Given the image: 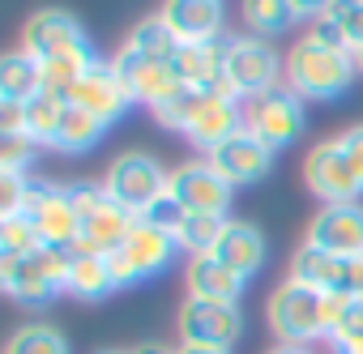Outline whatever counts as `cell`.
I'll list each match as a JSON object with an SVG mask.
<instances>
[{
    "mask_svg": "<svg viewBox=\"0 0 363 354\" xmlns=\"http://www.w3.org/2000/svg\"><path fill=\"white\" fill-rule=\"evenodd\" d=\"M354 73H359L354 52H333V47H320L312 39H299L286 52V86L299 98H312V103L337 98L354 81Z\"/></svg>",
    "mask_w": 363,
    "mask_h": 354,
    "instance_id": "1",
    "label": "cell"
},
{
    "mask_svg": "<svg viewBox=\"0 0 363 354\" xmlns=\"http://www.w3.org/2000/svg\"><path fill=\"white\" fill-rule=\"evenodd\" d=\"M69 265L73 252L60 248H39L30 256H0V286L22 307H43L69 286Z\"/></svg>",
    "mask_w": 363,
    "mask_h": 354,
    "instance_id": "2",
    "label": "cell"
},
{
    "mask_svg": "<svg viewBox=\"0 0 363 354\" xmlns=\"http://www.w3.org/2000/svg\"><path fill=\"white\" fill-rule=\"evenodd\" d=\"M69 197H73V210L82 218V239H77L73 252H82V256H116L137 218L128 210H120L103 193V184H69Z\"/></svg>",
    "mask_w": 363,
    "mask_h": 354,
    "instance_id": "3",
    "label": "cell"
},
{
    "mask_svg": "<svg viewBox=\"0 0 363 354\" xmlns=\"http://www.w3.org/2000/svg\"><path fill=\"white\" fill-rule=\"evenodd\" d=\"M269 333L282 341V346H312V341H320V337H329L325 333V295L320 290H312V286H303V282H295V278H286L274 295H269Z\"/></svg>",
    "mask_w": 363,
    "mask_h": 354,
    "instance_id": "4",
    "label": "cell"
},
{
    "mask_svg": "<svg viewBox=\"0 0 363 354\" xmlns=\"http://www.w3.org/2000/svg\"><path fill=\"white\" fill-rule=\"evenodd\" d=\"M167 180H171V171H162V162L154 158V154H141V149H128V154H120V158H111V166H107V175H103V193L120 205V210H128L133 218H141L162 193H167Z\"/></svg>",
    "mask_w": 363,
    "mask_h": 354,
    "instance_id": "5",
    "label": "cell"
},
{
    "mask_svg": "<svg viewBox=\"0 0 363 354\" xmlns=\"http://www.w3.org/2000/svg\"><path fill=\"white\" fill-rule=\"evenodd\" d=\"M223 77L227 86L240 94V98H252V94H265L274 86L286 81V60L257 35H235L227 39V60H223Z\"/></svg>",
    "mask_w": 363,
    "mask_h": 354,
    "instance_id": "6",
    "label": "cell"
},
{
    "mask_svg": "<svg viewBox=\"0 0 363 354\" xmlns=\"http://www.w3.org/2000/svg\"><path fill=\"white\" fill-rule=\"evenodd\" d=\"M244 128L261 145L282 149V145L299 141V132H303V98L286 81L265 94H252V98H244Z\"/></svg>",
    "mask_w": 363,
    "mask_h": 354,
    "instance_id": "7",
    "label": "cell"
},
{
    "mask_svg": "<svg viewBox=\"0 0 363 354\" xmlns=\"http://www.w3.org/2000/svg\"><path fill=\"white\" fill-rule=\"evenodd\" d=\"M175 252H179V244H175L171 231H162V227L137 218L133 231H128V239H124V248L111 256V269H116L120 286H137V282H145V278H158V273L175 261Z\"/></svg>",
    "mask_w": 363,
    "mask_h": 354,
    "instance_id": "8",
    "label": "cell"
},
{
    "mask_svg": "<svg viewBox=\"0 0 363 354\" xmlns=\"http://www.w3.org/2000/svg\"><path fill=\"white\" fill-rule=\"evenodd\" d=\"M48 248H60V252H73L77 239H82V218L73 210V197L65 184H48V180H30V193H26V210H22Z\"/></svg>",
    "mask_w": 363,
    "mask_h": 354,
    "instance_id": "9",
    "label": "cell"
},
{
    "mask_svg": "<svg viewBox=\"0 0 363 354\" xmlns=\"http://www.w3.org/2000/svg\"><path fill=\"white\" fill-rule=\"evenodd\" d=\"M240 337H244L240 303L193 299V295L179 303V346H214V350H231Z\"/></svg>",
    "mask_w": 363,
    "mask_h": 354,
    "instance_id": "10",
    "label": "cell"
},
{
    "mask_svg": "<svg viewBox=\"0 0 363 354\" xmlns=\"http://www.w3.org/2000/svg\"><path fill=\"white\" fill-rule=\"evenodd\" d=\"M303 184L325 205H359V193H363V184H359V175H354V166H350V158H346V149H342L337 137L308 149Z\"/></svg>",
    "mask_w": 363,
    "mask_h": 354,
    "instance_id": "11",
    "label": "cell"
},
{
    "mask_svg": "<svg viewBox=\"0 0 363 354\" xmlns=\"http://www.w3.org/2000/svg\"><path fill=\"white\" fill-rule=\"evenodd\" d=\"M111 69H116V77L124 81V90L133 94V103H145L150 111H158L162 103H171V98H179L189 86L175 77V69L171 64H158V60H150V56H141L137 47H120L116 56H111Z\"/></svg>",
    "mask_w": 363,
    "mask_h": 354,
    "instance_id": "12",
    "label": "cell"
},
{
    "mask_svg": "<svg viewBox=\"0 0 363 354\" xmlns=\"http://www.w3.org/2000/svg\"><path fill=\"white\" fill-rule=\"evenodd\" d=\"M167 193L184 205L189 214H210V218H227L231 210V184L210 166V158H193L184 166L171 171Z\"/></svg>",
    "mask_w": 363,
    "mask_h": 354,
    "instance_id": "13",
    "label": "cell"
},
{
    "mask_svg": "<svg viewBox=\"0 0 363 354\" xmlns=\"http://www.w3.org/2000/svg\"><path fill=\"white\" fill-rule=\"evenodd\" d=\"M22 47L35 60H60V56H94L90 39L82 30V22L69 9H39L26 30H22Z\"/></svg>",
    "mask_w": 363,
    "mask_h": 354,
    "instance_id": "14",
    "label": "cell"
},
{
    "mask_svg": "<svg viewBox=\"0 0 363 354\" xmlns=\"http://www.w3.org/2000/svg\"><path fill=\"white\" fill-rule=\"evenodd\" d=\"M240 128H244V98H240V94L227 86V77H223L218 90H206V94H201V103H197V111H193L184 137L210 154V149H218L223 141H231Z\"/></svg>",
    "mask_w": 363,
    "mask_h": 354,
    "instance_id": "15",
    "label": "cell"
},
{
    "mask_svg": "<svg viewBox=\"0 0 363 354\" xmlns=\"http://www.w3.org/2000/svg\"><path fill=\"white\" fill-rule=\"evenodd\" d=\"M342 261H359L363 256V205H325L312 222H308V239Z\"/></svg>",
    "mask_w": 363,
    "mask_h": 354,
    "instance_id": "16",
    "label": "cell"
},
{
    "mask_svg": "<svg viewBox=\"0 0 363 354\" xmlns=\"http://www.w3.org/2000/svg\"><path fill=\"white\" fill-rule=\"evenodd\" d=\"M206 158H210V166L223 175L231 188H240V184H257V180H265V171H269V162H274V149L261 145L248 128H240L231 141H223V145L210 149Z\"/></svg>",
    "mask_w": 363,
    "mask_h": 354,
    "instance_id": "17",
    "label": "cell"
},
{
    "mask_svg": "<svg viewBox=\"0 0 363 354\" xmlns=\"http://www.w3.org/2000/svg\"><path fill=\"white\" fill-rule=\"evenodd\" d=\"M69 103H73V107H86V111H90V115H99L103 124H116V120L133 107V94H128V90H124V81L116 77L111 60H107V64H103V60H94V64L86 69V77L73 86Z\"/></svg>",
    "mask_w": 363,
    "mask_h": 354,
    "instance_id": "18",
    "label": "cell"
},
{
    "mask_svg": "<svg viewBox=\"0 0 363 354\" xmlns=\"http://www.w3.org/2000/svg\"><path fill=\"white\" fill-rule=\"evenodd\" d=\"M179 43H218L223 39V0H167L158 13Z\"/></svg>",
    "mask_w": 363,
    "mask_h": 354,
    "instance_id": "19",
    "label": "cell"
},
{
    "mask_svg": "<svg viewBox=\"0 0 363 354\" xmlns=\"http://www.w3.org/2000/svg\"><path fill=\"white\" fill-rule=\"evenodd\" d=\"M210 256L223 261L231 273H240V278L248 282V278L261 273V265H265V235H261L252 222L227 218V222H223V235H218V244H214Z\"/></svg>",
    "mask_w": 363,
    "mask_h": 354,
    "instance_id": "20",
    "label": "cell"
},
{
    "mask_svg": "<svg viewBox=\"0 0 363 354\" xmlns=\"http://www.w3.org/2000/svg\"><path fill=\"white\" fill-rule=\"evenodd\" d=\"M223 60H227V39L218 43H179L175 52V77L189 90H218L223 86Z\"/></svg>",
    "mask_w": 363,
    "mask_h": 354,
    "instance_id": "21",
    "label": "cell"
},
{
    "mask_svg": "<svg viewBox=\"0 0 363 354\" xmlns=\"http://www.w3.org/2000/svg\"><path fill=\"white\" fill-rule=\"evenodd\" d=\"M346 269H350V261H342V256H333V252H325L316 244H303L291 256V278L312 286V290H320V295L346 290Z\"/></svg>",
    "mask_w": 363,
    "mask_h": 354,
    "instance_id": "22",
    "label": "cell"
},
{
    "mask_svg": "<svg viewBox=\"0 0 363 354\" xmlns=\"http://www.w3.org/2000/svg\"><path fill=\"white\" fill-rule=\"evenodd\" d=\"M73 299L82 303H99L107 295L120 290V278L111 269V256H82L73 252V265H69V286H65Z\"/></svg>",
    "mask_w": 363,
    "mask_h": 354,
    "instance_id": "23",
    "label": "cell"
},
{
    "mask_svg": "<svg viewBox=\"0 0 363 354\" xmlns=\"http://www.w3.org/2000/svg\"><path fill=\"white\" fill-rule=\"evenodd\" d=\"M189 295L193 299H218V303H240L244 295V278L231 273L223 261L214 256H193L189 261Z\"/></svg>",
    "mask_w": 363,
    "mask_h": 354,
    "instance_id": "24",
    "label": "cell"
},
{
    "mask_svg": "<svg viewBox=\"0 0 363 354\" xmlns=\"http://www.w3.org/2000/svg\"><path fill=\"white\" fill-rule=\"evenodd\" d=\"M39 90H43V69L26 47H18L0 60V98L5 103H30Z\"/></svg>",
    "mask_w": 363,
    "mask_h": 354,
    "instance_id": "25",
    "label": "cell"
},
{
    "mask_svg": "<svg viewBox=\"0 0 363 354\" xmlns=\"http://www.w3.org/2000/svg\"><path fill=\"white\" fill-rule=\"evenodd\" d=\"M103 132H107V124L99 120V115H90L86 107H65V115H60V128H56V149H65V154H86L90 145H99L103 141Z\"/></svg>",
    "mask_w": 363,
    "mask_h": 354,
    "instance_id": "26",
    "label": "cell"
},
{
    "mask_svg": "<svg viewBox=\"0 0 363 354\" xmlns=\"http://www.w3.org/2000/svg\"><path fill=\"white\" fill-rule=\"evenodd\" d=\"M128 47H137L141 56H150V60H158V64H175V52H179V39H175V30L154 13V18H145V22H137V30L124 39Z\"/></svg>",
    "mask_w": 363,
    "mask_h": 354,
    "instance_id": "27",
    "label": "cell"
},
{
    "mask_svg": "<svg viewBox=\"0 0 363 354\" xmlns=\"http://www.w3.org/2000/svg\"><path fill=\"white\" fill-rule=\"evenodd\" d=\"M240 13H244V26L257 39H274V35L291 30V22H295L291 0H244Z\"/></svg>",
    "mask_w": 363,
    "mask_h": 354,
    "instance_id": "28",
    "label": "cell"
},
{
    "mask_svg": "<svg viewBox=\"0 0 363 354\" xmlns=\"http://www.w3.org/2000/svg\"><path fill=\"white\" fill-rule=\"evenodd\" d=\"M223 222H227V218L189 214L184 222H179V231H175L179 252H189V256H210V252H214V244H218V235H223Z\"/></svg>",
    "mask_w": 363,
    "mask_h": 354,
    "instance_id": "29",
    "label": "cell"
},
{
    "mask_svg": "<svg viewBox=\"0 0 363 354\" xmlns=\"http://www.w3.org/2000/svg\"><path fill=\"white\" fill-rule=\"evenodd\" d=\"M65 107H69L65 98H56V94L39 90V94L26 103V132H30L39 145H52V141H56V128H60Z\"/></svg>",
    "mask_w": 363,
    "mask_h": 354,
    "instance_id": "30",
    "label": "cell"
},
{
    "mask_svg": "<svg viewBox=\"0 0 363 354\" xmlns=\"http://www.w3.org/2000/svg\"><path fill=\"white\" fill-rule=\"evenodd\" d=\"M5 354H69V341L60 337V329L35 320V324H22V329L9 337Z\"/></svg>",
    "mask_w": 363,
    "mask_h": 354,
    "instance_id": "31",
    "label": "cell"
},
{
    "mask_svg": "<svg viewBox=\"0 0 363 354\" xmlns=\"http://www.w3.org/2000/svg\"><path fill=\"white\" fill-rule=\"evenodd\" d=\"M48 248L39 227L26 218V214H13V218H0V256H30Z\"/></svg>",
    "mask_w": 363,
    "mask_h": 354,
    "instance_id": "32",
    "label": "cell"
},
{
    "mask_svg": "<svg viewBox=\"0 0 363 354\" xmlns=\"http://www.w3.org/2000/svg\"><path fill=\"white\" fill-rule=\"evenodd\" d=\"M35 149H39V141L30 132L0 137V175H26V166L35 162Z\"/></svg>",
    "mask_w": 363,
    "mask_h": 354,
    "instance_id": "33",
    "label": "cell"
},
{
    "mask_svg": "<svg viewBox=\"0 0 363 354\" xmlns=\"http://www.w3.org/2000/svg\"><path fill=\"white\" fill-rule=\"evenodd\" d=\"M333 22L346 30V39H350V52H359L363 47V0H333Z\"/></svg>",
    "mask_w": 363,
    "mask_h": 354,
    "instance_id": "34",
    "label": "cell"
},
{
    "mask_svg": "<svg viewBox=\"0 0 363 354\" xmlns=\"http://www.w3.org/2000/svg\"><path fill=\"white\" fill-rule=\"evenodd\" d=\"M303 39H312V43H320V47H333V52H350V39H346V30L333 22V13H320V18H312Z\"/></svg>",
    "mask_w": 363,
    "mask_h": 354,
    "instance_id": "35",
    "label": "cell"
},
{
    "mask_svg": "<svg viewBox=\"0 0 363 354\" xmlns=\"http://www.w3.org/2000/svg\"><path fill=\"white\" fill-rule=\"evenodd\" d=\"M26 193H30L26 175H0V218L22 214L26 210Z\"/></svg>",
    "mask_w": 363,
    "mask_h": 354,
    "instance_id": "36",
    "label": "cell"
},
{
    "mask_svg": "<svg viewBox=\"0 0 363 354\" xmlns=\"http://www.w3.org/2000/svg\"><path fill=\"white\" fill-rule=\"evenodd\" d=\"M141 218L175 235V231H179V222H184V218H189V210H184V205H179V201H175L171 193H162V197H158V201H154V205H150V210L141 214Z\"/></svg>",
    "mask_w": 363,
    "mask_h": 354,
    "instance_id": "37",
    "label": "cell"
},
{
    "mask_svg": "<svg viewBox=\"0 0 363 354\" xmlns=\"http://www.w3.org/2000/svg\"><path fill=\"white\" fill-rule=\"evenodd\" d=\"M26 132V103H5L0 98V137Z\"/></svg>",
    "mask_w": 363,
    "mask_h": 354,
    "instance_id": "38",
    "label": "cell"
},
{
    "mask_svg": "<svg viewBox=\"0 0 363 354\" xmlns=\"http://www.w3.org/2000/svg\"><path fill=\"white\" fill-rule=\"evenodd\" d=\"M337 141H342V149H346V158H350V166L359 175V184H363V124H350Z\"/></svg>",
    "mask_w": 363,
    "mask_h": 354,
    "instance_id": "39",
    "label": "cell"
},
{
    "mask_svg": "<svg viewBox=\"0 0 363 354\" xmlns=\"http://www.w3.org/2000/svg\"><path fill=\"white\" fill-rule=\"evenodd\" d=\"M363 333V295H350V307H346V320H342V329L333 333V337H359ZM329 337V341H333Z\"/></svg>",
    "mask_w": 363,
    "mask_h": 354,
    "instance_id": "40",
    "label": "cell"
},
{
    "mask_svg": "<svg viewBox=\"0 0 363 354\" xmlns=\"http://www.w3.org/2000/svg\"><path fill=\"white\" fill-rule=\"evenodd\" d=\"M291 9H295V18L312 22V18H320V13L333 9V0H291Z\"/></svg>",
    "mask_w": 363,
    "mask_h": 354,
    "instance_id": "41",
    "label": "cell"
},
{
    "mask_svg": "<svg viewBox=\"0 0 363 354\" xmlns=\"http://www.w3.org/2000/svg\"><path fill=\"white\" fill-rule=\"evenodd\" d=\"M346 290H350V295H363V256L350 261V269H346Z\"/></svg>",
    "mask_w": 363,
    "mask_h": 354,
    "instance_id": "42",
    "label": "cell"
},
{
    "mask_svg": "<svg viewBox=\"0 0 363 354\" xmlns=\"http://www.w3.org/2000/svg\"><path fill=\"white\" fill-rule=\"evenodd\" d=\"M333 350L337 354H363V333L359 337H333Z\"/></svg>",
    "mask_w": 363,
    "mask_h": 354,
    "instance_id": "43",
    "label": "cell"
},
{
    "mask_svg": "<svg viewBox=\"0 0 363 354\" xmlns=\"http://www.w3.org/2000/svg\"><path fill=\"white\" fill-rule=\"evenodd\" d=\"M179 354H231V350H214V346H179Z\"/></svg>",
    "mask_w": 363,
    "mask_h": 354,
    "instance_id": "44",
    "label": "cell"
},
{
    "mask_svg": "<svg viewBox=\"0 0 363 354\" xmlns=\"http://www.w3.org/2000/svg\"><path fill=\"white\" fill-rule=\"evenodd\" d=\"M128 354H179V350H167V346H137V350H128Z\"/></svg>",
    "mask_w": 363,
    "mask_h": 354,
    "instance_id": "45",
    "label": "cell"
},
{
    "mask_svg": "<svg viewBox=\"0 0 363 354\" xmlns=\"http://www.w3.org/2000/svg\"><path fill=\"white\" fill-rule=\"evenodd\" d=\"M269 354H308L303 346H278V350H269Z\"/></svg>",
    "mask_w": 363,
    "mask_h": 354,
    "instance_id": "46",
    "label": "cell"
},
{
    "mask_svg": "<svg viewBox=\"0 0 363 354\" xmlns=\"http://www.w3.org/2000/svg\"><path fill=\"white\" fill-rule=\"evenodd\" d=\"M354 64H359V73H363V47H359V52H354Z\"/></svg>",
    "mask_w": 363,
    "mask_h": 354,
    "instance_id": "47",
    "label": "cell"
},
{
    "mask_svg": "<svg viewBox=\"0 0 363 354\" xmlns=\"http://www.w3.org/2000/svg\"><path fill=\"white\" fill-rule=\"evenodd\" d=\"M103 354H124V350H103Z\"/></svg>",
    "mask_w": 363,
    "mask_h": 354,
    "instance_id": "48",
    "label": "cell"
}]
</instances>
